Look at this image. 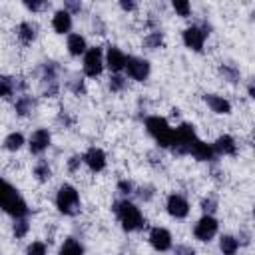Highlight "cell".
I'll list each match as a JSON object with an SVG mask.
<instances>
[{
    "mask_svg": "<svg viewBox=\"0 0 255 255\" xmlns=\"http://www.w3.org/2000/svg\"><path fill=\"white\" fill-rule=\"evenodd\" d=\"M149 243H151V247L155 249V251H167V249H171V233L165 229V227H153L151 231H149Z\"/></svg>",
    "mask_w": 255,
    "mask_h": 255,
    "instance_id": "4fadbf2b",
    "label": "cell"
},
{
    "mask_svg": "<svg viewBox=\"0 0 255 255\" xmlns=\"http://www.w3.org/2000/svg\"><path fill=\"white\" fill-rule=\"evenodd\" d=\"M58 255H84V245H82L78 239L68 237V239L62 243Z\"/></svg>",
    "mask_w": 255,
    "mask_h": 255,
    "instance_id": "7402d4cb",
    "label": "cell"
},
{
    "mask_svg": "<svg viewBox=\"0 0 255 255\" xmlns=\"http://www.w3.org/2000/svg\"><path fill=\"white\" fill-rule=\"evenodd\" d=\"M165 209H167V213H169L171 217H175V219H183V217L189 215V203H187V199H185L183 195H179V193H171V195L167 197Z\"/></svg>",
    "mask_w": 255,
    "mask_h": 255,
    "instance_id": "8fae6325",
    "label": "cell"
},
{
    "mask_svg": "<svg viewBox=\"0 0 255 255\" xmlns=\"http://www.w3.org/2000/svg\"><path fill=\"white\" fill-rule=\"evenodd\" d=\"M80 163H82V157H80V155H72L70 161H68V169H70V171H76Z\"/></svg>",
    "mask_w": 255,
    "mask_h": 255,
    "instance_id": "74e56055",
    "label": "cell"
},
{
    "mask_svg": "<svg viewBox=\"0 0 255 255\" xmlns=\"http://www.w3.org/2000/svg\"><path fill=\"white\" fill-rule=\"evenodd\" d=\"M191 155L195 157V159H199V161H211V159H215V149H213V145L211 143H205V141H201V139H197V143L193 145V149H191Z\"/></svg>",
    "mask_w": 255,
    "mask_h": 255,
    "instance_id": "d6986e66",
    "label": "cell"
},
{
    "mask_svg": "<svg viewBox=\"0 0 255 255\" xmlns=\"http://www.w3.org/2000/svg\"><path fill=\"white\" fill-rule=\"evenodd\" d=\"M143 44H145L147 50H157L163 44V34L161 32H151V34H147L143 38Z\"/></svg>",
    "mask_w": 255,
    "mask_h": 255,
    "instance_id": "83f0119b",
    "label": "cell"
},
{
    "mask_svg": "<svg viewBox=\"0 0 255 255\" xmlns=\"http://www.w3.org/2000/svg\"><path fill=\"white\" fill-rule=\"evenodd\" d=\"M104 70V54L100 46L88 48L84 54V74L88 78H98Z\"/></svg>",
    "mask_w": 255,
    "mask_h": 255,
    "instance_id": "8992f818",
    "label": "cell"
},
{
    "mask_svg": "<svg viewBox=\"0 0 255 255\" xmlns=\"http://www.w3.org/2000/svg\"><path fill=\"white\" fill-rule=\"evenodd\" d=\"M145 129L161 147H171L175 129L167 124V120H163L159 116H149V118H145Z\"/></svg>",
    "mask_w": 255,
    "mask_h": 255,
    "instance_id": "3957f363",
    "label": "cell"
},
{
    "mask_svg": "<svg viewBox=\"0 0 255 255\" xmlns=\"http://www.w3.org/2000/svg\"><path fill=\"white\" fill-rule=\"evenodd\" d=\"M213 149H215V153H221V155H235L237 153V143H235V139L231 135L223 133V135H219L215 139Z\"/></svg>",
    "mask_w": 255,
    "mask_h": 255,
    "instance_id": "ac0fdd59",
    "label": "cell"
},
{
    "mask_svg": "<svg viewBox=\"0 0 255 255\" xmlns=\"http://www.w3.org/2000/svg\"><path fill=\"white\" fill-rule=\"evenodd\" d=\"M173 255H195V249L191 245H175Z\"/></svg>",
    "mask_w": 255,
    "mask_h": 255,
    "instance_id": "e575fe53",
    "label": "cell"
},
{
    "mask_svg": "<svg viewBox=\"0 0 255 255\" xmlns=\"http://www.w3.org/2000/svg\"><path fill=\"white\" fill-rule=\"evenodd\" d=\"M22 145H24V135H22L20 131H12V133H8L6 139H4V147H6L8 151H18Z\"/></svg>",
    "mask_w": 255,
    "mask_h": 255,
    "instance_id": "d4e9b609",
    "label": "cell"
},
{
    "mask_svg": "<svg viewBox=\"0 0 255 255\" xmlns=\"http://www.w3.org/2000/svg\"><path fill=\"white\" fill-rule=\"evenodd\" d=\"M126 60H128V56L120 50V48H116V46H110L108 48V52H106V60H104V64L112 70V72H122L124 68H126Z\"/></svg>",
    "mask_w": 255,
    "mask_h": 255,
    "instance_id": "5bb4252c",
    "label": "cell"
},
{
    "mask_svg": "<svg viewBox=\"0 0 255 255\" xmlns=\"http://www.w3.org/2000/svg\"><path fill=\"white\" fill-rule=\"evenodd\" d=\"M203 100H205V104L211 108V112H215V114H223V116H225V114L231 112V104H229V100H225L223 96L205 94Z\"/></svg>",
    "mask_w": 255,
    "mask_h": 255,
    "instance_id": "e0dca14e",
    "label": "cell"
},
{
    "mask_svg": "<svg viewBox=\"0 0 255 255\" xmlns=\"http://www.w3.org/2000/svg\"><path fill=\"white\" fill-rule=\"evenodd\" d=\"M120 6H122V10L129 12V10H133V8H135V2H126V0H122V2H120Z\"/></svg>",
    "mask_w": 255,
    "mask_h": 255,
    "instance_id": "60d3db41",
    "label": "cell"
},
{
    "mask_svg": "<svg viewBox=\"0 0 255 255\" xmlns=\"http://www.w3.org/2000/svg\"><path fill=\"white\" fill-rule=\"evenodd\" d=\"M118 189H120L122 193H133V183L124 179V181H120V183H118Z\"/></svg>",
    "mask_w": 255,
    "mask_h": 255,
    "instance_id": "8d00e7d4",
    "label": "cell"
},
{
    "mask_svg": "<svg viewBox=\"0 0 255 255\" xmlns=\"http://www.w3.org/2000/svg\"><path fill=\"white\" fill-rule=\"evenodd\" d=\"M34 175L38 181H48L52 177V169H50L46 159H38V163L34 165Z\"/></svg>",
    "mask_w": 255,
    "mask_h": 255,
    "instance_id": "4316f807",
    "label": "cell"
},
{
    "mask_svg": "<svg viewBox=\"0 0 255 255\" xmlns=\"http://www.w3.org/2000/svg\"><path fill=\"white\" fill-rule=\"evenodd\" d=\"M173 10L179 14V16H183V18H187L189 14H191V4L189 2H185V0H173Z\"/></svg>",
    "mask_w": 255,
    "mask_h": 255,
    "instance_id": "4dcf8cb0",
    "label": "cell"
},
{
    "mask_svg": "<svg viewBox=\"0 0 255 255\" xmlns=\"http://www.w3.org/2000/svg\"><path fill=\"white\" fill-rule=\"evenodd\" d=\"M32 108H34V100L30 96H20L14 104V110L18 116H28L32 112Z\"/></svg>",
    "mask_w": 255,
    "mask_h": 255,
    "instance_id": "484cf974",
    "label": "cell"
},
{
    "mask_svg": "<svg viewBox=\"0 0 255 255\" xmlns=\"http://www.w3.org/2000/svg\"><path fill=\"white\" fill-rule=\"evenodd\" d=\"M66 46H68L70 56H82V54H86V50H88L86 38H84L82 34H68Z\"/></svg>",
    "mask_w": 255,
    "mask_h": 255,
    "instance_id": "ffe728a7",
    "label": "cell"
},
{
    "mask_svg": "<svg viewBox=\"0 0 255 255\" xmlns=\"http://www.w3.org/2000/svg\"><path fill=\"white\" fill-rule=\"evenodd\" d=\"M16 88H22V84H18L10 76H0V98H10L16 92Z\"/></svg>",
    "mask_w": 255,
    "mask_h": 255,
    "instance_id": "603a6c76",
    "label": "cell"
},
{
    "mask_svg": "<svg viewBox=\"0 0 255 255\" xmlns=\"http://www.w3.org/2000/svg\"><path fill=\"white\" fill-rule=\"evenodd\" d=\"M82 161L92 169V171H102L106 167V153L100 149V147H90L84 155H82Z\"/></svg>",
    "mask_w": 255,
    "mask_h": 255,
    "instance_id": "9a60e30c",
    "label": "cell"
},
{
    "mask_svg": "<svg viewBox=\"0 0 255 255\" xmlns=\"http://www.w3.org/2000/svg\"><path fill=\"white\" fill-rule=\"evenodd\" d=\"M126 70H128V76L135 82H143L147 80L149 72H151V66L145 58H137V56H128L126 60Z\"/></svg>",
    "mask_w": 255,
    "mask_h": 255,
    "instance_id": "9c48e42d",
    "label": "cell"
},
{
    "mask_svg": "<svg viewBox=\"0 0 255 255\" xmlns=\"http://www.w3.org/2000/svg\"><path fill=\"white\" fill-rule=\"evenodd\" d=\"M80 8H82L80 2H66V8H64V10H68V12H70V10H72V12H78Z\"/></svg>",
    "mask_w": 255,
    "mask_h": 255,
    "instance_id": "ab89813d",
    "label": "cell"
},
{
    "mask_svg": "<svg viewBox=\"0 0 255 255\" xmlns=\"http://www.w3.org/2000/svg\"><path fill=\"white\" fill-rule=\"evenodd\" d=\"M26 255H46V245L40 243V241H34V243L28 245Z\"/></svg>",
    "mask_w": 255,
    "mask_h": 255,
    "instance_id": "d6a6232c",
    "label": "cell"
},
{
    "mask_svg": "<svg viewBox=\"0 0 255 255\" xmlns=\"http://www.w3.org/2000/svg\"><path fill=\"white\" fill-rule=\"evenodd\" d=\"M219 72H221L229 82H239V72H237L235 66H231V64H221V66H219Z\"/></svg>",
    "mask_w": 255,
    "mask_h": 255,
    "instance_id": "f546056e",
    "label": "cell"
},
{
    "mask_svg": "<svg viewBox=\"0 0 255 255\" xmlns=\"http://www.w3.org/2000/svg\"><path fill=\"white\" fill-rule=\"evenodd\" d=\"M52 28L56 34H68L72 30V14L68 10H58L52 16Z\"/></svg>",
    "mask_w": 255,
    "mask_h": 255,
    "instance_id": "2e32d148",
    "label": "cell"
},
{
    "mask_svg": "<svg viewBox=\"0 0 255 255\" xmlns=\"http://www.w3.org/2000/svg\"><path fill=\"white\" fill-rule=\"evenodd\" d=\"M126 88V78H122V76H112L110 78V90L112 92H122Z\"/></svg>",
    "mask_w": 255,
    "mask_h": 255,
    "instance_id": "1f68e13d",
    "label": "cell"
},
{
    "mask_svg": "<svg viewBox=\"0 0 255 255\" xmlns=\"http://www.w3.org/2000/svg\"><path fill=\"white\" fill-rule=\"evenodd\" d=\"M219 249L223 255H235L239 249V241L233 235H221L219 239Z\"/></svg>",
    "mask_w": 255,
    "mask_h": 255,
    "instance_id": "cb8c5ba5",
    "label": "cell"
},
{
    "mask_svg": "<svg viewBox=\"0 0 255 255\" xmlns=\"http://www.w3.org/2000/svg\"><path fill=\"white\" fill-rule=\"evenodd\" d=\"M217 227H219V223H217V219H215L213 215H203V217L195 223V227H193V235H195L197 241L209 243V241L215 237Z\"/></svg>",
    "mask_w": 255,
    "mask_h": 255,
    "instance_id": "ba28073f",
    "label": "cell"
},
{
    "mask_svg": "<svg viewBox=\"0 0 255 255\" xmlns=\"http://www.w3.org/2000/svg\"><path fill=\"white\" fill-rule=\"evenodd\" d=\"M58 88V66L54 62H46L42 66V90L46 96H56Z\"/></svg>",
    "mask_w": 255,
    "mask_h": 255,
    "instance_id": "30bf717a",
    "label": "cell"
},
{
    "mask_svg": "<svg viewBox=\"0 0 255 255\" xmlns=\"http://www.w3.org/2000/svg\"><path fill=\"white\" fill-rule=\"evenodd\" d=\"M70 88H72L76 94H84V92H86V88H84V82H82L80 78H74V82H70Z\"/></svg>",
    "mask_w": 255,
    "mask_h": 255,
    "instance_id": "d590c367",
    "label": "cell"
},
{
    "mask_svg": "<svg viewBox=\"0 0 255 255\" xmlns=\"http://www.w3.org/2000/svg\"><path fill=\"white\" fill-rule=\"evenodd\" d=\"M24 6L28 8V10H32V12H36V10H42L44 6H46V2H24Z\"/></svg>",
    "mask_w": 255,
    "mask_h": 255,
    "instance_id": "f35d334b",
    "label": "cell"
},
{
    "mask_svg": "<svg viewBox=\"0 0 255 255\" xmlns=\"http://www.w3.org/2000/svg\"><path fill=\"white\" fill-rule=\"evenodd\" d=\"M112 209H114L118 221L122 223L124 231H139L145 227V217L141 215V211L135 203L122 199V201H116Z\"/></svg>",
    "mask_w": 255,
    "mask_h": 255,
    "instance_id": "6da1fadb",
    "label": "cell"
},
{
    "mask_svg": "<svg viewBox=\"0 0 255 255\" xmlns=\"http://www.w3.org/2000/svg\"><path fill=\"white\" fill-rule=\"evenodd\" d=\"M207 34H209L207 28H203V26H199V24H193V26H189V28L183 30V36H181V38H183V44H185L189 50L201 52Z\"/></svg>",
    "mask_w": 255,
    "mask_h": 255,
    "instance_id": "52a82bcc",
    "label": "cell"
},
{
    "mask_svg": "<svg viewBox=\"0 0 255 255\" xmlns=\"http://www.w3.org/2000/svg\"><path fill=\"white\" fill-rule=\"evenodd\" d=\"M201 209L205 211V215H211V213L217 209V201H215L213 197H205V199L201 201Z\"/></svg>",
    "mask_w": 255,
    "mask_h": 255,
    "instance_id": "836d02e7",
    "label": "cell"
},
{
    "mask_svg": "<svg viewBox=\"0 0 255 255\" xmlns=\"http://www.w3.org/2000/svg\"><path fill=\"white\" fill-rule=\"evenodd\" d=\"M56 207L64 215H78L80 213V193L74 185L64 183L56 193Z\"/></svg>",
    "mask_w": 255,
    "mask_h": 255,
    "instance_id": "277c9868",
    "label": "cell"
},
{
    "mask_svg": "<svg viewBox=\"0 0 255 255\" xmlns=\"http://www.w3.org/2000/svg\"><path fill=\"white\" fill-rule=\"evenodd\" d=\"M50 141H52L50 131H48L46 128H40V129L32 131V135H30V139H28V147H30V151H32V153H36V155H38V153H42V151H46V149H48Z\"/></svg>",
    "mask_w": 255,
    "mask_h": 255,
    "instance_id": "7c38bea8",
    "label": "cell"
},
{
    "mask_svg": "<svg viewBox=\"0 0 255 255\" xmlns=\"http://www.w3.org/2000/svg\"><path fill=\"white\" fill-rule=\"evenodd\" d=\"M28 229H30V223H28L26 217H18V219H14V235H16L18 239L24 237V235L28 233Z\"/></svg>",
    "mask_w": 255,
    "mask_h": 255,
    "instance_id": "f1b7e54d",
    "label": "cell"
},
{
    "mask_svg": "<svg viewBox=\"0 0 255 255\" xmlns=\"http://www.w3.org/2000/svg\"><path fill=\"white\" fill-rule=\"evenodd\" d=\"M0 209H4L14 219L28 215V205H26L24 197L18 193V189L14 185H10L4 179H0Z\"/></svg>",
    "mask_w": 255,
    "mask_h": 255,
    "instance_id": "7a4b0ae2",
    "label": "cell"
},
{
    "mask_svg": "<svg viewBox=\"0 0 255 255\" xmlns=\"http://www.w3.org/2000/svg\"><path fill=\"white\" fill-rule=\"evenodd\" d=\"M197 133L193 129L191 124H181L175 128V137H173V143H171V151L177 153V155H185V153H191L193 145L197 143Z\"/></svg>",
    "mask_w": 255,
    "mask_h": 255,
    "instance_id": "5b68a950",
    "label": "cell"
},
{
    "mask_svg": "<svg viewBox=\"0 0 255 255\" xmlns=\"http://www.w3.org/2000/svg\"><path fill=\"white\" fill-rule=\"evenodd\" d=\"M16 34H18V38H20L22 44H32L36 40V24H32V22H20Z\"/></svg>",
    "mask_w": 255,
    "mask_h": 255,
    "instance_id": "44dd1931",
    "label": "cell"
}]
</instances>
